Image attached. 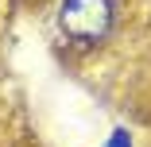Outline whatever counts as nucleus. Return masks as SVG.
<instances>
[{
    "label": "nucleus",
    "instance_id": "1",
    "mask_svg": "<svg viewBox=\"0 0 151 147\" xmlns=\"http://www.w3.org/2000/svg\"><path fill=\"white\" fill-rule=\"evenodd\" d=\"M112 23V4L109 0H70L62 8V27L78 43H93L109 31Z\"/></svg>",
    "mask_w": 151,
    "mask_h": 147
}]
</instances>
